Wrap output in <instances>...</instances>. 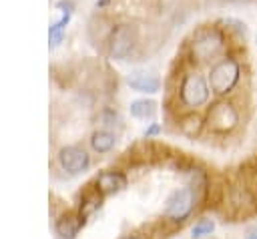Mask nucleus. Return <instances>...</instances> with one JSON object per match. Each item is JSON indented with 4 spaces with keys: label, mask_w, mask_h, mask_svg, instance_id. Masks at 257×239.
Wrapping results in <instances>:
<instances>
[{
    "label": "nucleus",
    "mask_w": 257,
    "mask_h": 239,
    "mask_svg": "<svg viewBox=\"0 0 257 239\" xmlns=\"http://www.w3.org/2000/svg\"><path fill=\"white\" fill-rule=\"evenodd\" d=\"M213 229H215V223H213L211 219H201V221H197V223L193 225L191 235H193V239H201V237H205V235H211Z\"/></svg>",
    "instance_id": "obj_17"
},
{
    "label": "nucleus",
    "mask_w": 257,
    "mask_h": 239,
    "mask_svg": "<svg viewBox=\"0 0 257 239\" xmlns=\"http://www.w3.org/2000/svg\"><path fill=\"white\" fill-rule=\"evenodd\" d=\"M179 96H181V102L187 108H193V110L203 106V104H207L209 96H211L209 80L201 72H197V70L183 74L181 86H179Z\"/></svg>",
    "instance_id": "obj_4"
},
{
    "label": "nucleus",
    "mask_w": 257,
    "mask_h": 239,
    "mask_svg": "<svg viewBox=\"0 0 257 239\" xmlns=\"http://www.w3.org/2000/svg\"><path fill=\"white\" fill-rule=\"evenodd\" d=\"M245 239H257V229H251V231H247Z\"/></svg>",
    "instance_id": "obj_19"
},
{
    "label": "nucleus",
    "mask_w": 257,
    "mask_h": 239,
    "mask_svg": "<svg viewBox=\"0 0 257 239\" xmlns=\"http://www.w3.org/2000/svg\"><path fill=\"white\" fill-rule=\"evenodd\" d=\"M84 223V219L78 215H62L58 221H56V235L60 239H74V235L78 233L80 225Z\"/></svg>",
    "instance_id": "obj_11"
},
{
    "label": "nucleus",
    "mask_w": 257,
    "mask_h": 239,
    "mask_svg": "<svg viewBox=\"0 0 257 239\" xmlns=\"http://www.w3.org/2000/svg\"><path fill=\"white\" fill-rule=\"evenodd\" d=\"M100 199H102V193H100L98 189H96V193L88 195V197L84 199L82 207H80V217H82V219H86L88 215H92V213L100 207Z\"/></svg>",
    "instance_id": "obj_16"
},
{
    "label": "nucleus",
    "mask_w": 257,
    "mask_h": 239,
    "mask_svg": "<svg viewBox=\"0 0 257 239\" xmlns=\"http://www.w3.org/2000/svg\"><path fill=\"white\" fill-rule=\"evenodd\" d=\"M114 145H116V137L106 129H100V131L92 133V137H90V147L96 153H108Z\"/></svg>",
    "instance_id": "obj_12"
},
{
    "label": "nucleus",
    "mask_w": 257,
    "mask_h": 239,
    "mask_svg": "<svg viewBox=\"0 0 257 239\" xmlns=\"http://www.w3.org/2000/svg\"><path fill=\"white\" fill-rule=\"evenodd\" d=\"M227 50V36L219 26H203L191 38V58L199 64H213Z\"/></svg>",
    "instance_id": "obj_1"
},
{
    "label": "nucleus",
    "mask_w": 257,
    "mask_h": 239,
    "mask_svg": "<svg viewBox=\"0 0 257 239\" xmlns=\"http://www.w3.org/2000/svg\"><path fill=\"white\" fill-rule=\"evenodd\" d=\"M126 84L137 92H149V94L159 92L161 88V80L155 74H147V72H133L126 78Z\"/></svg>",
    "instance_id": "obj_10"
},
{
    "label": "nucleus",
    "mask_w": 257,
    "mask_h": 239,
    "mask_svg": "<svg viewBox=\"0 0 257 239\" xmlns=\"http://www.w3.org/2000/svg\"><path fill=\"white\" fill-rule=\"evenodd\" d=\"M227 201L233 209L235 215H249L257 209V197L255 193L245 185V183H237L229 189Z\"/></svg>",
    "instance_id": "obj_7"
},
{
    "label": "nucleus",
    "mask_w": 257,
    "mask_h": 239,
    "mask_svg": "<svg viewBox=\"0 0 257 239\" xmlns=\"http://www.w3.org/2000/svg\"><path fill=\"white\" fill-rule=\"evenodd\" d=\"M108 2H110V0H96V6H98V8H104V6H108Z\"/></svg>",
    "instance_id": "obj_20"
},
{
    "label": "nucleus",
    "mask_w": 257,
    "mask_h": 239,
    "mask_svg": "<svg viewBox=\"0 0 257 239\" xmlns=\"http://www.w3.org/2000/svg\"><path fill=\"white\" fill-rule=\"evenodd\" d=\"M207 80H209L213 94H217V96L231 94L233 88L241 80V62L231 54H223L219 60H215L211 64Z\"/></svg>",
    "instance_id": "obj_2"
},
{
    "label": "nucleus",
    "mask_w": 257,
    "mask_h": 239,
    "mask_svg": "<svg viewBox=\"0 0 257 239\" xmlns=\"http://www.w3.org/2000/svg\"><path fill=\"white\" fill-rule=\"evenodd\" d=\"M203 125H205V118H203L201 114H197V112H189V114H185V116L181 118L179 129H181V133L187 135V137H197V135L201 133Z\"/></svg>",
    "instance_id": "obj_13"
},
{
    "label": "nucleus",
    "mask_w": 257,
    "mask_h": 239,
    "mask_svg": "<svg viewBox=\"0 0 257 239\" xmlns=\"http://www.w3.org/2000/svg\"><path fill=\"white\" fill-rule=\"evenodd\" d=\"M197 203V193L193 191V187H181L175 189L165 203V217L173 219V221H185Z\"/></svg>",
    "instance_id": "obj_6"
},
{
    "label": "nucleus",
    "mask_w": 257,
    "mask_h": 239,
    "mask_svg": "<svg viewBox=\"0 0 257 239\" xmlns=\"http://www.w3.org/2000/svg\"><path fill=\"white\" fill-rule=\"evenodd\" d=\"M58 165L62 167V171L70 173V175H78L82 171L88 169L90 165V157L82 147H64L58 153Z\"/></svg>",
    "instance_id": "obj_8"
},
{
    "label": "nucleus",
    "mask_w": 257,
    "mask_h": 239,
    "mask_svg": "<svg viewBox=\"0 0 257 239\" xmlns=\"http://www.w3.org/2000/svg\"><path fill=\"white\" fill-rule=\"evenodd\" d=\"M157 110V104L153 100H147V98H141V100H133L131 102V114L135 118H151Z\"/></svg>",
    "instance_id": "obj_15"
},
{
    "label": "nucleus",
    "mask_w": 257,
    "mask_h": 239,
    "mask_svg": "<svg viewBox=\"0 0 257 239\" xmlns=\"http://www.w3.org/2000/svg\"><path fill=\"white\" fill-rule=\"evenodd\" d=\"M159 133H161V125H159V123H153V125L145 131V137L151 139V137H155V135H159Z\"/></svg>",
    "instance_id": "obj_18"
},
{
    "label": "nucleus",
    "mask_w": 257,
    "mask_h": 239,
    "mask_svg": "<svg viewBox=\"0 0 257 239\" xmlns=\"http://www.w3.org/2000/svg\"><path fill=\"white\" fill-rule=\"evenodd\" d=\"M239 118H241V114H239L235 102L221 98V100L213 102L211 108L207 110L205 125L217 135H229L239 127Z\"/></svg>",
    "instance_id": "obj_3"
},
{
    "label": "nucleus",
    "mask_w": 257,
    "mask_h": 239,
    "mask_svg": "<svg viewBox=\"0 0 257 239\" xmlns=\"http://www.w3.org/2000/svg\"><path fill=\"white\" fill-rule=\"evenodd\" d=\"M137 40H139L137 26H133V24L114 26L110 36H108V54H110V58L124 60L133 52V48L137 46Z\"/></svg>",
    "instance_id": "obj_5"
},
{
    "label": "nucleus",
    "mask_w": 257,
    "mask_h": 239,
    "mask_svg": "<svg viewBox=\"0 0 257 239\" xmlns=\"http://www.w3.org/2000/svg\"><path fill=\"white\" fill-rule=\"evenodd\" d=\"M124 239H143V237H139V235H128V237H124Z\"/></svg>",
    "instance_id": "obj_21"
},
{
    "label": "nucleus",
    "mask_w": 257,
    "mask_h": 239,
    "mask_svg": "<svg viewBox=\"0 0 257 239\" xmlns=\"http://www.w3.org/2000/svg\"><path fill=\"white\" fill-rule=\"evenodd\" d=\"M68 22H70V10H66V12L60 16V20L54 22V24L48 28V42H50L52 48L62 42V36H64V30H66Z\"/></svg>",
    "instance_id": "obj_14"
},
{
    "label": "nucleus",
    "mask_w": 257,
    "mask_h": 239,
    "mask_svg": "<svg viewBox=\"0 0 257 239\" xmlns=\"http://www.w3.org/2000/svg\"><path fill=\"white\" fill-rule=\"evenodd\" d=\"M126 187V177L120 173V171H104L98 175L96 179V189L102 193V195H112V193H118L120 189Z\"/></svg>",
    "instance_id": "obj_9"
}]
</instances>
